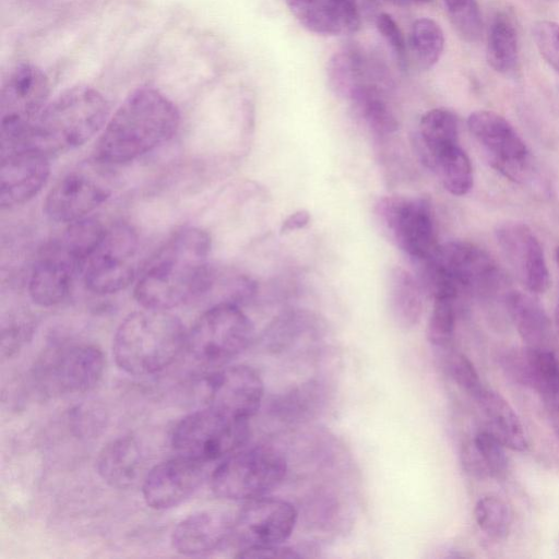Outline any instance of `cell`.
<instances>
[{"mask_svg":"<svg viewBox=\"0 0 559 559\" xmlns=\"http://www.w3.org/2000/svg\"><path fill=\"white\" fill-rule=\"evenodd\" d=\"M210 235L197 227L176 233L140 276L134 297L147 309L168 311L205 293L212 283Z\"/></svg>","mask_w":559,"mask_h":559,"instance_id":"cell-1","label":"cell"},{"mask_svg":"<svg viewBox=\"0 0 559 559\" xmlns=\"http://www.w3.org/2000/svg\"><path fill=\"white\" fill-rule=\"evenodd\" d=\"M180 116L175 104L151 87L133 91L107 121L95 146V160L121 164L133 160L170 140Z\"/></svg>","mask_w":559,"mask_h":559,"instance_id":"cell-2","label":"cell"},{"mask_svg":"<svg viewBox=\"0 0 559 559\" xmlns=\"http://www.w3.org/2000/svg\"><path fill=\"white\" fill-rule=\"evenodd\" d=\"M182 322L165 310L144 308L130 313L118 326L112 355L124 372L151 376L169 366L186 349Z\"/></svg>","mask_w":559,"mask_h":559,"instance_id":"cell-3","label":"cell"},{"mask_svg":"<svg viewBox=\"0 0 559 559\" xmlns=\"http://www.w3.org/2000/svg\"><path fill=\"white\" fill-rule=\"evenodd\" d=\"M105 97L87 85L67 88L49 102L23 142L47 155L67 152L93 138L106 123Z\"/></svg>","mask_w":559,"mask_h":559,"instance_id":"cell-4","label":"cell"},{"mask_svg":"<svg viewBox=\"0 0 559 559\" xmlns=\"http://www.w3.org/2000/svg\"><path fill=\"white\" fill-rule=\"evenodd\" d=\"M103 230L98 222L83 218L71 223L40 250L28 281L35 304L51 307L67 299Z\"/></svg>","mask_w":559,"mask_h":559,"instance_id":"cell-5","label":"cell"},{"mask_svg":"<svg viewBox=\"0 0 559 559\" xmlns=\"http://www.w3.org/2000/svg\"><path fill=\"white\" fill-rule=\"evenodd\" d=\"M420 262L424 283L433 297L461 293L492 296L506 284L496 261L468 241L438 245L433 253Z\"/></svg>","mask_w":559,"mask_h":559,"instance_id":"cell-6","label":"cell"},{"mask_svg":"<svg viewBox=\"0 0 559 559\" xmlns=\"http://www.w3.org/2000/svg\"><path fill=\"white\" fill-rule=\"evenodd\" d=\"M253 324L233 301L204 311L187 333L186 349L195 362L224 367L239 356L253 338Z\"/></svg>","mask_w":559,"mask_h":559,"instance_id":"cell-7","label":"cell"},{"mask_svg":"<svg viewBox=\"0 0 559 559\" xmlns=\"http://www.w3.org/2000/svg\"><path fill=\"white\" fill-rule=\"evenodd\" d=\"M286 471V460L278 450L266 445L241 448L216 466L211 487L219 498L248 501L275 489Z\"/></svg>","mask_w":559,"mask_h":559,"instance_id":"cell-8","label":"cell"},{"mask_svg":"<svg viewBox=\"0 0 559 559\" xmlns=\"http://www.w3.org/2000/svg\"><path fill=\"white\" fill-rule=\"evenodd\" d=\"M248 420L206 406L187 415L175 426L171 445L177 455L204 464L223 460L247 443L250 437Z\"/></svg>","mask_w":559,"mask_h":559,"instance_id":"cell-9","label":"cell"},{"mask_svg":"<svg viewBox=\"0 0 559 559\" xmlns=\"http://www.w3.org/2000/svg\"><path fill=\"white\" fill-rule=\"evenodd\" d=\"M49 82L46 74L32 63L11 69L0 94L1 147L23 143L46 108Z\"/></svg>","mask_w":559,"mask_h":559,"instance_id":"cell-10","label":"cell"},{"mask_svg":"<svg viewBox=\"0 0 559 559\" xmlns=\"http://www.w3.org/2000/svg\"><path fill=\"white\" fill-rule=\"evenodd\" d=\"M104 366V356L97 346L72 343L43 353L35 364L33 376L43 394L84 393L100 381Z\"/></svg>","mask_w":559,"mask_h":559,"instance_id":"cell-11","label":"cell"},{"mask_svg":"<svg viewBox=\"0 0 559 559\" xmlns=\"http://www.w3.org/2000/svg\"><path fill=\"white\" fill-rule=\"evenodd\" d=\"M139 238L132 226L118 223L104 228L83 270L86 288L95 294L120 292L134 280Z\"/></svg>","mask_w":559,"mask_h":559,"instance_id":"cell-12","label":"cell"},{"mask_svg":"<svg viewBox=\"0 0 559 559\" xmlns=\"http://www.w3.org/2000/svg\"><path fill=\"white\" fill-rule=\"evenodd\" d=\"M374 216L386 237L411 258L421 261L437 249L429 200L383 197L374 205Z\"/></svg>","mask_w":559,"mask_h":559,"instance_id":"cell-13","label":"cell"},{"mask_svg":"<svg viewBox=\"0 0 559 559\" xmlns=\"http://www.w3.org/2000/svg\"><path fill=\"white\" fill-rule=\"evenodd\" d=\"M467 128L493 169L514 182L527 179L530 151L503 116L492 110H476L468 116Z\"/></svg>","mask_w":559,"mask_h":559,"instance_id":"cell-14","label":"cell"},{"mask_svg":"<svg viewBox=\"0 0 559 559\" xmlns=\"http://www.w3.org/2000/svg\"><path fill=\"white\" fill-rule=\"evenodd\" d=\"M102 170L90 163L62 176L45 199L46 215L51 221L70 224L85 218L111 193L110 179Z\"/></svg>","mask_w":559,"mask_h":559,"instance_id":"cell-15","label":"cell"},{"mask_svg":"<svg viewBox=\"0 0 559 559\" xmlns=\"http://www.w3.org/2000/svg\"><path fill=\"white\" fill-rule=\"evenodd\" d=\"M297 516L295 507L282 499L248 500L233 522L231 537L241 549L282 545L292 535Z\"/></svg>","mask_w":559,"mask_h":559,"instance_id":"cell-16","label":"cell"},{"mask_svg":"<svg viewBox=\"0 0 559 559\" xmlns=\"http://www.w3.org/2000/svg\"><path fill=\"white\" fill-rule=\"evenodd\" d=\"M50 171L49 155L28 144L1 148L0 204L13 207L35 197Z\"/></svg>","mask_w":559,"mask_h":559,"instance_id":"cell-17","label":"cell"},{"mask_svg":"<svg viewBox=\"0 0 559 559\" xmlns=\"http://www.w3.org/2000/svg\"><path fill=\"white\" fill-rule=\"evenodd\" d=\"M263 381L249 366L221 367L206 379L207 406L228 416L249 419L261 406Z\"/></svg>","mask_w":559,"mask_h":559,"instance_id":"cell-18","label":"cell"},{"mask_svg":"<svg viewBox=\"0 0 559 559\" xmlns=\"http://www.w3.org/2000/svg\"><path fill=\"white\" fill-rule=\"evenodd\" d=\"M504 258L527 292L545 293L550 284L549 270L539 239L528 225L506 222L496 231Z\"/></svg>","mask_w":559,"mask_h":559,"instance_id":"cell-19","label":"cell"},{"mask_svg":"<svg viewBox=\"0 0 559 559\" xmlns=\"http://www.w3.org/2000/svg\"><path fill=\"white\" fill-rule=\"evenodd\" d=\"M205 475L204 463L177 455L146 473L142 484L143 499L155 510L177 507L198 490Z\"/></svg>","mask_w":559,"mask_h":559,"instance_id":"cell-20","label":"cell"},{"mask_svg":"<svg viewBox=\"0 0 559 559\" xmlns=\"http://www.w3.org/2000/svg\"><path fill=\"white\" fill-rule=\"evenodd\" d=\"M502 366L514 381L559 404V359L549 347L510 350L503 355Z\"/></svg>","mask_w":559,"mask_h":559,"instance_id":"cell-21","label":"cell"},{"mask_svg":"<svg viewBox=\"0 0 559 559\" xmlns=\"http://www.w3.org/2000/svg\"><path fill=\"white\" fill-rule=\"evenodd\" d=\"M296 20L308 31L325 36L349 34L360 26L357 0H285Z\"/></svg>","mask_w":559,"mask_h":559,"instance_id":"cell-22","label":"cell"},{"mask_svg":"<svg viewBox=\"0 0 559 559\" xmlns=\"http://www.w3.org/2000/svg\"><path fill=\"white\" fill-rule=\"evenodd\" d=\"M233 522L218 511H200L181 520L174 528L173 548L186 556H203L218 549L231 537Z\"/></svg>","mask_w":559,"mask_h":559,"instance_id":"cell-23","label":"cell"},{"mask_svg":"<svg viewBox=\"0 0 559 559\" xmlns=\"http://www.w3.org/2000/svg\"><path fill=\"white\" fill-rule=\"evenodd\" d=\"M96 468L109 486L117 489L133 487L144 469V456L138 441L129 436L111 440L99 451Z\"/></svg>","mask_w":559,"mask_h":559,"instance_id":"cell-24","label":"cell"},{"mask_svg":"<svg viewBox=\"0 0 559 559\" xmlns=\"http://www.w3.org/2000/svg\"><path fill=\"white\" fill-rule=\"evenodd\" d=\"M382 68L371 64L358 48L346 47L335 52L328 62L326 76L330 88L338 96L350 99L362 86L383 81Z\"/></svg>","mask_w":559,"mask_h":559,"instance_id":"cell-25","label":"cell"},{"mask_svg":"<svg viewBox=\"0 0 559 559\" xmlns=\"http://www.w3.org/2000/svg\"><path fill=\"white\" fill-rule=\"evenodd\" d=\"M504 304L526 346L549 347L551 341L550 320L536 299L526 293L510 290L504 294Z\"/></svg>","mask_w":559,"mask_h":559,"instance_id":"cell-26","label":"cell"},{"mask_svg":"<svg viewBox=\"0 0 559 559\" xmlns=\"http://www.w3.org/2000/svg\"><path fill=\"white\" fill-rule=\"evenodd\" d=\"M487 419L489 431L507 448L524 451L527 439L516 413L498 392L484 388L475 399Z\"/></svg>","mask_w":559,"mask_h":559,"instance_id":"cell-27","label":"cell"},{"mask_svg":"<svg viewBox=\"0 0 559 559\" xmlns=\"http://www.w3.org/2000/svg\"><path fill=\"white\" fill-rule=\"evenodd\" d=\"M389 310L394 322L403 329L416 325L423 313V288L407 270L395 266L386 282Z\"/></svg>","mask_w":559,"mask_h":559,"instance_id":"cell-28","label":"cell"},{"mask_svg":"<svg viewBox=\"0 0 559 559\" xmlns=\"http://www.w3.org/2000/svg\"><path fill=\"white\" fill-rule=\"evenodd\" d=\"M414 144L423 163L428 167L441 151L460 144L456 116L444 108H435L423 115Z\"/></svg>","mask_w":559,"mask_h":559,"instance_id":"cell-29","label":"cell"},{"mask_svg":"<svg viewBox=\"0 0 559 559\" xmlns=\"http://www.w3.org/2000/svg\"><path fill=\"white\" fill-rule=\"evenodd\" d=\"M488 64L498 73L508 74L519 61V40L513 22L506 14H498L488 32L486 45Z\"/></svg>","mask_w":559,"mask_h":559,"instance_id":"cell-30","label":"cell"},{"mask_svg":"<svg viewBox=\"0 0 559 559\" xmlns=\"http://www.w3.org/2000/svg\"><path fill=\"white\" fill-rule=\"evenodd\" d=\"M444 189L453 195H465L473 187L471 160L460 144L450 146L437 154L430 165Z\"/></svg>","mask_w":559,"mask_h":559,"instance_id":"cell-31","label":"cell"},{"mask_svg":"<svg viewBox=\"0 0 559 559\" xmlns=\"http://www.w3.org/2000/svg\"><path fill=\"white\" fill-rule=\"evenodd\" d=\"M349 100L376 134L385 135L397 129V121L381 97L378 85L362 86Z\"/></svg>","mask_w":559,"mask_h":559,"instance_id":"cell-32","label":"cell"},{"mask_svg":"<svg viewBox=\"0 0 559 559\" xmlns=\"http://www.w3.org/2000/svg\"><path fill=\"white\" fill-rule=\"evenodd\" d=\"M323 389L318 382L301 384L272 402V411L282 420H301L314 414L323 403Z\"/></svg>","mask_w":559,"mask_h":559,"instance_id":"cell-33","label":"cell"},{"mask_svg":"<svg viewBox=\"0 0 559 559\" xmlns=\"http://www.w3.org/2000/svg\"><path fill=\"white\" fill-rule=\"evenodd\" d=\"M411 47L421 69L432 68L444 49L442 28L431 19L416 20L411 29Z\"/></svg>","mask_w":559,"mask_h":559,"instance_id":"cell-34","label":"cell"},{"mask_svg":"<svg viewBox=\"0 0 559 559\" xmlns=\"http://www.w3.org/2000/svg\"><path fill=\"white\" fill-rule=\"evenodd\" d=\"M479 528L495 539L504 538L512 525V513L508 504L496 496L479 498L474 508Z\"/></svg>","mask_w":559,"mask_h":559,"instance_id":"cell-35","label":"cell"},{"mask_svg":"<svg viewBox=\"0 0 559 559\" xmlns=\"http://www.w3.org/2000/svg\"><path fill=\"white\" fill-rule=\"evenodd\" d=\"M456 299L452 296L433 298V306L427 324V338L436 347L445 348L453 338Z\"/></svg>","mask_w":559,"mask_h":559,"instance_id":"cell-36","label":"cell"},{"mask_svg":"<svg viewBox=\"0 0 559 559\" xmlns=\"http://www.w3.org/2000/svg\"><path fill=\"white\" fill-rule=\"evenodd\" d=\"M450 21L466 41H477L483 33L481 13L477 0H443Z\"/></svg>","mask_w":559,"mask_h":559,"instance_id":"cell-37","label":"cell"},{"mask_svg":"<svg viewBox=\"0 0 559 559\" xmlns=\"http://www.w3.org/2000/svg\"><path fill=\"white\" fill-rule=\"evenodd\" d=\"M473 447L488 476L498 478L504 476L508 469L504 445L490 431L477 432Z\"/></svg>","mask_w":559,"mask_h":559,"instance_id":"cell-38","label":"cell"},{"mask_svg":"<svg viewBox=\"0 0 559 559\" xmlns=\"http://www.w3.org/2000/svg\"><path fill=\"white\" fill-rule=\"evenodd\" d=\"M307 318L300 313H285L277 318L266 330L264 341L273 350H281L301 335L308 325Z\"/></svg>","mask_w":559,"mask_h":559,"instance_id":"cell-39","label":"cell"},{"mask_svg":"<svg viewBox=\"0 0 559 559\" xmlns=\"http://www.w3.org/2000/svg\"><path fill=\"white\" fill-rule=\"evenodd\" d=\"M533 38L542 57L559 74V23L537 21L533 26Z\"/></svg>","mask_w":559,"mask_h":559,"instance_id":"cell-40","label":"cell"},{"mask_svg":"<svg viewBox=\"0 0 559 559\" xmlns=\"http://www.w3.org/2000/svg\"><path fill=\"white\" fill-rule=\"evenodd\" d=\"M447 366L455 383L476 399L485 386L473 362L464 354L453 352L448 357Z\"/></svg>","mask_w":559,"mask_h":559,"instance_id":"cell-41","label":"cell"},{"mask_svg":"<svg viewBox=\"0 0 559 559\" xmlns=\"http://www.w3.org/2000/svg\"><path fill=\"white\" fill-rule=\"evenodd\" d=\"M376 26L392 49L400 68L405 71L407 69V53L405 39L401 28L394 19L388 13H380L377 16Z\"/></svg>","mask_w":559,"mask_h":559,"instance_id":"cell-42","label":"cell"},{"mask_svg":"<svg viewBox=\"0 0 559 559\" xmlns=\"http://www.w3.org/2000/svg\"><path fill=\"white\" fill-rule=\"evenodd\" d=\"M295 547L282 546V545H273V546H264V547H251L240 549L236 555L238 558H258V559H293L300 558L302 554L298 551Z\"/></svg>","mask_w":559,"mask_h":559,"instance_id":"cell-43","label":"cell"},{"mask_svg":"<svg viewBox=\"0 0 559 559\" xmlns=\"http://www.w3.org/2000/svg\"><path fill=\"white\" fill-rule=\"evenodd\" d=\"M310 222V214L306 210H299L286 217L281 226V234H287L296 229L304 228Z\"/></svg>","mask_w":559,"mask_h":559,"instance_id":"cell-44","label":"cell"},{"mask_svg":"<svg viewBox=\"0 0 559 559\" xmlns=\"http://www.w3.org/2000/svg\"><path fill=\"white\" fill-rule=\"evenodd\" d=\"M389 1L396 5L405 7V5L417 4V3H426L431 0H389Z\"/></svg>","mask_w":559,"mask_h":559,"instance_id":"cell-45","label":"cell"},{"mask_svg":"<svg viewBox=\"0 0 559 559\" xmlns=\"http://www.w3.org/2000/svg\"><path fill=\"white\" fill-rule=\"evenodd\" d=\"M556 322H557V326H558V331H559V302H558V306L556 309Z\"/></svg>","mask_w":559,"mask_h":559,"instance_id":"cell-46","label":"cell"}]
</instances>
